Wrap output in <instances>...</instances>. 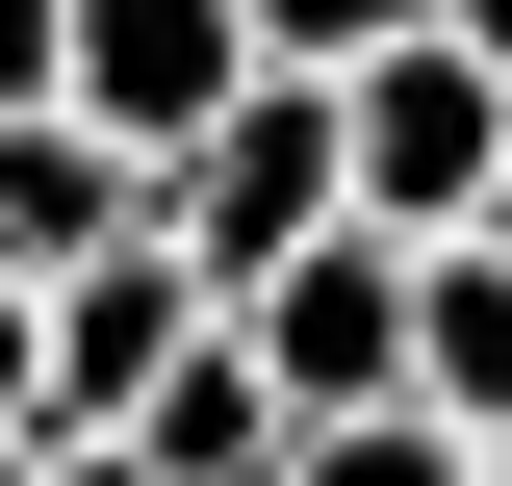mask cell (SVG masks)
<instances>
[{
  "instance_id": "1",
  "label": "cell",
  "mask_w": 512,
  "mask_h": 486,
  "mask_svg": "<svg viewBox=\"0 0 512 486\" xmlns=\"http://www.w3.org/2000/svg\"><path fill=\"white\" fill-rule=\"evenodd\" d=\"M333 205H359L384 256H461V231L512 205V77L436 52V26H410L384 77H333Z\"/></svg>"
},
{
  "instance_id": "2",
  "label": "cell",
  "mask_w": 512,
  "mask_h": 486,
  "mask_svg": "<svg viewBox=\"0 0 512 486\" xmlns=\"http://www.w3.org/2000/svg\"><path fill=\"white\" fill-rule=\"evenodd\" d=\"M231 359L282 384V435H384V410H410V256H384V231L282 256V282L231 307Z\"/></svg>"
},
{
  "instance_id": "3",
  "label": "cell",
  "mask_w": 512,
  "mask_h": 486,
  "mask_svg": "<svg viewBox=\"0 0 512 486\" xmlns=\"http://www.w3.org/2000/svg\"><path fill=\"white\" fill-rule=\"evenodd\" d=\"M52 103L103 128L128 180H180L205 128L256 103V26H231V0H77V77H52Z\"/></svg>"
},
{
  "instance_id": "4",
  "label": "cell",
  "mask_w": 512,
  "mask_h": 486,
  "mask_svg": "<svg viewBox=\"0 0 512 486\" xmlns=\"http://www.w3.org/2000/svg\"><path fill=\"white\" fill-rule=\"evenodd\" d=\"M205 333H231V307H205L180 256H103V282H52V359H26V435H52V461H128V410H154V384H180Z\"/></svg>"
},
{
  "instance_id": "5",
  "label": "cell",
  "mask_w": 512,
  "mask_h": 486,
  "mask_svg": "<svg viewBox=\"0 0 512 486\" xmlns=\"http://www.w3.org/2000/svg\"><path fill=\"white\" fill-rule=\"evenodd\" d=\"M103 256H154V180H128L77 103H52V128H0V282L52 307V282H103Z\"/></svg>"
},
{
  "instance_id": "6",
  "label": "cell",
  "mask_w": 512,
  "mask_h": 486,
  "mask_svg": "<svg viewBox=\"0 0 512 486\" xmlns=\"http://www.w3.org/2000/svg\"><path fill=\"white\" fill-rule=\"evenodd\" d=\"M410 435L512 461V256H410Z\"/></svg>"
},
{
  "instance_id": "7",
  "label": "cell",
  "mask_w": 512,
  "mask_h": 486,
  "mask_svg": "<svg viewBox=\"0 0 512 486\" xmlns=\"http://www.w3.org/2000/svg\"><path fill=\"white\" fill-rule=\"evenodd\" d=\"M128 486H282V384H256L231 333H205V359L154 384V410H128Z\"/></svg>"
},
{
  "instance_id": "8",
  "label": "cell",
  "mask_w": 512,
  "mask_h": 486,
  "mask_svg": "<svg viewBox=\"0 0 512 486\" xmlns=\"http://www.w3.org/2000/svg\"><path fill=\"white\" fill-rule=\"evenodd\" d=\"M231 26H256V77H308V103H333V77H384L436 0H231Z\"/></svg>"
},
{
  "instance_id": "9",
  "label": "cell",
  "mask_w": 512,
  "mask_h": 486,
  "mask_svg": "<svg viewBox=\"0 0 512 486\" xmlns=\"http://www.w3.org/2000/svg\"><path fill=\"white\" fill-rule=\"evenodd\" d=\"M282 486H487V461H461V435H410V410H384V435H282Z\"/></svg>"
},
{
  "instance_id": "10",
  "label": "cell",
  "mask_w": 512,
  "mask_h": 486,
  "mask_svg": "<svg viewBox=\"0 0 512 486\" xmlns=\"http://www.w3.org/2000/svg\"><path fill=\"white\" fill-rule=\"evenodd\" d=\"M52 77H77V0H0V128H52Z\"/></svg>"
},
{
  "instance_id": "11",
  "label": "cell",
  "mask_w": 512,
  "mask_h": 486,
  "mask_svg": "<svg viewBox=\"0 0 512 486\" xmlns=\"http://www.w3.org/2000/svg\"><path fill=\"white\" fill-rule=\"evenodd\" d=\"M26 359H52V307H26V282H0V435H26Z\"/></svg>"
},
{
  "instance_id": "12",
  "label": "cell",
  "mask_w": 512,
  "mask_h": 486,
  "mask_svg": "<svg viewBox=\"0 0 512 486\" xmlns=\"http://www.w3.org/2000/svg\"><path fill=\"white\" fill-rule=\"evenodd\" d=\"M436 52H487V77H512V0H436Z\"/></svg>"
},
{
  "instance_id": "13",
  "label": "cell",
  "mask_w": 512,
  "mask_h": 486,
  "mask_svg": "<svg viewBox=\"0 0 512 486\" xmlns=\"http://www.w3.org/2000/svg\"><path fill=\"white\" fill-rule=\"evenodd\" d=\"M461 256H512V205H487V231H461Z\"/></svg>"
},
{
  "instance_id": "14",
  "label": "cell",
  "mask_w": 512,
  "mask_h": 486,
  "mask_svg": "<svg viewBox=\"0 0 512 486\" xmlns=\"http://www.w3.org/2000/svg\"><path fill=\"white\" fill-rule=\"evenodd\" d=\"M487 486H512V461H487Z\"/></svg>"
}]
</instances>
